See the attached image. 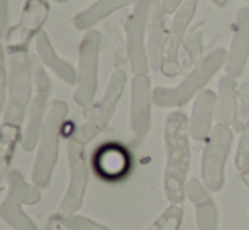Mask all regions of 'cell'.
<instances>
[{"instance_id": "obj_1", "label": "cell", "mask_w": 249, "mask_h": 230, "mask_svg": "<svg viewBox=\"0 0 249 230\" xmlns=\"http://www.w3.org/2000/svg\"><path fill=\"white\" fill-rule=\"evenodd\" d=\"M190 132L188 117L181 110H173L164 120L163 144H164V195L173 205H181L185 200L187 176L192 163Z\"/></svg>"}, {"instance_id": "obj_2", "label": "cell", "mask_w": 249, "mask_h": 230, "mask_svg": "<svg viewBox=\"0 0 249 230\" xmlns=\"http://www.w3.org/2000/svg\"><path fill=\"white\" fill-rule=\"evenodd\" d=\"M227 58V49L215 48L205 54L197 66L183 78V82L177 86H156L153 90V102L156 107L161 109H178L190 102L194 97H197L213 76L219 73L220 68H224Z\"/></svg>"}, {"instance_id": "obj_3", "label": "cell", "mask_w": 249, "mask_h": 230, "mask_svg": "<svg viewBox=\"0 0 249 230\" xmlns=\"http://www.w3.org/2000/svg\"><path fill=\"white\" fill-rule=\"evenodd\" d=\"M66 117H68V103L63 100H54L44 118L33 171H31V181L39 188H46L51 181L54 166L58 163L59 139H61Z\"/></svg>"}, {"instance_id": "obj_4", "label": "cell", "mask_w": 249, "mask_h": 230, "mask_svg": "<svg viewBox=\"0 0 249 230\" xmlns=\"http://www.w3.org/2000/svg\"><path fill=\"white\" fill-rule=\"evenodd\" d=\"M9 76H7V103L3 122L22 125L27 117V109L33 100V65L27 51L9 54Z\"/></svg>"}, {"instance_id": "obj_5", "label": "cell", "mask_w": 249, "mask_h": 230, "mask_svg": "<svg viewBox=\"0 0 249 230\" xmlns=\"http://www.w3.org/2000/svg\"><path fill=\"white\" fill-rule=\"evenodd\" d=\"M102 34L95 29L85 31L78 46V68H76V88L73 93L75 103L83 110L85 118L92 114L99 90V61H100Z\"/></svg>"}, {"instance_id": "obj_6", "label": "cell", "mask_w": 249, "mask_h": 230, "mask_svg": "<svg viewBox=\"0 0 249 230\" xmlns=\"http://www.w3.org/2000/svg\"><path fill=\"white\" fill-rule=\"evenodd\" d=\"M39 201L41 188L34 183H27L19 169H10L7 174V195L0 203V218L14 230H37L22 207Z\"/></svg>"}, {"instance_id": "obj_7", "label": "cell", "mask_w": 249, "mask_h": 230, "mask_svg": "<svg viewBox=\"0 0 249 230\" xmlns=\"http://www.w3.org/2000/svg\"><path fill=\"white\" fill-rule=\"evenodd\" d=\"M125 85H127V75L124 69H115L108 78V83L105 86V92L102 95V99L93 105L92 114L85 118L82 125L73 132V137L76 141H80L82 144H89L95 137H99L102 132L105 131V127L108 125V122L112 120L117 105L121 102L122 95H124Z\"/></svg>"}, {"instance_id": "obj_8", "label": "cell", "mask_w": 249, "mask_h": 230, "mask_svg": "<svg viewBox=\"0 0 249 230\" xmlns=\"http://www.w3.org/2000/svg\"><path fill=\"white\" fill-rule=\"evenodd\" d=\"M31 65H33V78H34V95L27 109L26 125L22 131V139L20 146L26 152H31L37 148V142L43 131L44 118L50 110V97H51V80L46 73L44 65L39 61V58L31 56Z\"/></svg>"}, {"instance_id": "obj_9", "label": "cell", "mask_w": 249, "mask_h": 230, "mask_svg": "<svg viewBox=\"0 0 249 230\" xmlns=\"http://www.w3.org/2000/svg\"><path fill=\"white\" fill-rule=\"evenodd\" d=\"M66 154H68V171L70 181L65 195H63L59 207L56 210L54 218L65 220V218L75 215L80 210L85 198V191L89 186V164H87L85 144L76 141L73 135H70L68 144H66Z\"/></svg>"}, {"instance_id": "obj_10", "label": "cell", "mask_w": 249, "mask_h": 230, "mask_svg": "<svg viewBox=\"0 0 249 230\" xmlns=\"http://www.w3.org/2000/svg\"><path fill=\"white\" fill-rule=\"evenodd\" d=\"M234 142L229 125L215 124L205 141L202 154V181L210 191H220L226 181V163Z\"/></svg>"}, {"instance_id": "obj_11", "label": "cell", "mask_w": 249, "mask_h": 230, "mask_svg": "<svg viewBox=\"0 0 249 230\" xmlns=\"http://www.w3.org/2000/svg\"><path fill=\"white\" fill-rule=\"evenodd\" d=\"M151 0H139L132 5L124 24L125 54L132 75H148L151 69L148 58V19Z\"/></svg>"}, {"instance_id": "obj_12", "label": "cell", "mask_w": 249, "mask_h": 230, "mask_svg": "<svg viewBox=\"0 0 249 230\" xmlns=\"http://www.w3.org/2000/svg\"><path fill=\"white\" fill-rule=\"evenodd\" d=\"M198 0H183L180 9L173 14V20L170 24V29L164 37L163 49H161L160 71L168 78L178 76L183 68L180 61V49L187 37V31L190 22L197 14Z\"/></svg>"}, {"instance_id": "obj_13", "label": "cell", "mask_w": 249, "mask_h": 230, "mask_svg": "<svg viewBox=\"0 0 249 230\" xmlns=\"http://www.w3.org/2000/svg\"><path fill=\"white\" fill-rule=\"evenodd\" d=\"M50 16V0H26L20 10L19 20L10 26L3 46L7 54L22 53L29 49V43L43 31Z\"/></svg>"}, {"instance_id": "obj_14", "label": "cell", "mask_w": 249, "mask_h": 230, "mask_svg": "<svg viewBox=\"0 0 249 230\" xmlns=\"http://www.w3.org/2000/svg\"><path fill=\"white\" fill-rule=\"evenodd\" d=\"M153 86L148 75H136L131 82V110L129 129L134 142H141L151 129V107H153Z\"/></svg>"}, {"instance_id": "obj_15", "label": "cell", "mask_w": 249, "mask_h": 230, "mask_svg": "<svg viewBox=\"0 0 249 230\" xmlns=\"http://www.w3.org/2000/svg\"><path fill=\"white\" fill-rule=\"evenodd\" d=\"M249 59V7L243 5L237 9L232 24V39L226 58V75L239 78L244 73Z\"/></svg>"}, {"instance_id": "obj_16", "label": "cell", "mask_w": 249, "mask_h": 230, "mask_svg": "<svg viewBox=\"0 0 249 230\" xmlns=\"http://www.w3.org/2000/svg\"><path fill=\"white\" fill-rule=\"evenodd\" d=\"M209 191L210 190L198 178H190L187 181L185 195L195 207V220L198 230H217L219 227V210Z\"/></svg>"}, {"instance_id": "obj_17", "label": "cell", "mask_w": 249, "mask_h": 230, "mask_svg": "<svg viewBox=\"0 0 249 230\" xmlns=\"http://www.w3.org/2000/svg\"><path fill=\"white\" fill-rule=\"evenodd\" d=\"M215 105L217 95L212 90L205 88L195 97L192 115L188 118V132L194 141L203 142L210 135L215 120Z\"/></svg>"}, {"instance_id": "obj_18", "label": "cell", "mask_w": 249, "mask_h": 230, "mask_svg": "<svg viewBox=\"0 0 249 230\" xmlns=\"http://www.w3.org/2000/svg\"><path fill=\"white\" fill-rule=\"evenodd\" d=\"M34 46H36V54L39 58V61L44 65L46 69H51V73H54L61 82H65L66 85H76V68L68 63L66 59H63L56 53L54 46H53L50 36L46 34V31H41L34 39Z\"/></svg>"}, {"instance_id": "obj_19", "label": "cell", "mask_w": 249, "mask_h": 230, "mask_svg": "<svg viewBox=\"0 0 249 230\" xmlns=\"http://www.w3.org/2000/svg\"><path fill=\"white\" fill-rule=\"evenodd\" d=\"M166 12L163 10L161 0H151L149 19H148V58L149 66L158 71L161 61V49H163L164 37H166Z\"/></svg>"}, {"instance_id": "obj_20", "label": "cell", "mask_w": 249, "mask_h": 230, "mask_svg": "<svg viewBox=\"0 0 249 230\" xmlns=\"http://www.w3.org/2000/svg\"><path fill=\"white\" fill-rule=\"evenodd\" d=\"M138 2L139 0H97L92 5H89L87 9L80 10L73 16V26L78 31H90L117 10L134 5Z\"/></svg>"}, {"instance_id": "obj_21", "label": "cell", "mask_w": 249, "mask_h": 230, "mask_svg": "<svg viewBox=\"0 0 249 230\" xmlns=\"http://www.w3.org/2000/svg\"><path fill=\"white\" fill-rule=\"evenodd\" d=\"M239 117V100H237V82L234 76L224 75L219 80V93L215 105V124L232 125Z\"/></svg>"}, {"instance_id": "obj_22", "label": "cell", "mask_w": 249, "mask_h": 230, "mask_svg": "<svg viewBox=\"0 0 249 230\" xmlns=\"http://www.w3.org/2000/svg\"><path fill=\"white\" fill-rule=\"evenodd\" d=\"M20 139H22V131L19 125L7 124V122L0 125V188H2L3 180H7L10 161H12Z\"/></svg>"}, {"instance_id": "obj_23", "label": "cell", "mask_w": 249, "mask_h": 230, "mask_svg": "<svg viewBox=\"0 0 249 230\" xmlns=\"http://www.w3.org/2000/svg\"><path fill=\"white\" fill-rule=\"evenodd\" d=\"M202 49H203V34L202 31H192L190 34H187L183 43V61H181V68L185 69H194L195 66L202 59Z\"/></svg>"}, {"instance_id": "obj_24", "label": "cell", "mask_w": 249, "mask_h": 230, "mask_svg": "<svg viewBox=\"0 0 249 230\" xmlns=\"http://www.w3.org/2000/svg\"><path fill=\"white\" fill-rule=\"evenodd\" d=\"M183 222V207L171 203L156 220L151 224L148 230H180Z\"/></svg>"}, {"instance_id": "obj_25", "label": "cell", "mask_w": 249, "mask_h": 230, "mask_svg": "<svg viewBox=\"0 0 249 230\" xmlns=\"http://www.w3.org/2000/svg\"><path fill=\"white\" fill-rule=\"evenodd\" d=\"M236 169L241 174L249 173V118L246 120L243 132H241L239 144L236 152Z\"/></svg>"}, {"instance_id": "obj_26", "label": "cell", "mask_w": 249, "mask_h": 230, "mask_svg": "<svg viewBox=\"0 0 249 230\" xmlns=\"http://www.w3.org/2000/svg\"><path fill=\"white\" fill-rule=\"evenodd\" d=\"M100 166H102V169H104V173L119 174L125 166V158L117 149H108L100 158Z\"/></svg>"}, {"instance_id": "obj_27", "label": "cell", "mask_w": 249, "mask_h": 230, "mask_svg": "<svg viewBox=\"0 0 249 230\" xmlns=\"http://www.w3.org/2000/svg\"><path fill=\"white\" fill-rule=\"evenodd\" d=\"M63 224L65 230H110L99 222L92 220V218L82 217V215H71V217L59 220Z\"/></svg>"}, {"instance_id": "obj_28", "label": "cell", "mask_w": 249, "mask_h": 230, "mask_svg": "<svg viewBox=\"0 0 249 230\" xmlns=\"http://www.w3.org/2000/svg\"><path fill=\"white\" fill-rule=\"evenodd\" d=\"M5 53V46L0 41V114L5 110L7 103V76H9V68H7Z\"/></svg>"}, {"instance_id": "obj_29", "label": "cell", "mask_w": 249, "mask_h": 230, "mask_svg": "<svg viewBox=\"0 0 249 230\" xmlns=\"http://www.w3.org/2000/svg\"><path fill=\"white\" fill-rule=\"evenodd\" d=\"M10 29V0H0V41L5 39Z\"/></svg>"}, {"instance_id": "obj_30", "label": "cell", "mask_w": 249, "mask_h": 230, "mask_svg": "<svg viewBox=\"0 0 249 230\" xmlns=\"http://www.w3.org/2000/svg\"><path fill=\"white\" fill-rule=\"evenodd\" d=\"M237 100H239V115L243 118H249V82L237 86Z\"/></svg>"}, {"instance_id": "obj_31", "label": "cell", "mask_w": 249, "mask_h": 230, "mask_svg": "<svg viewBox=\"0 0 249 230\" xmlns=\"http://www.w3.org/2000/svg\"><path fill=\"white\" fill-rule=\"evenodd\" d=\"M181 2H183V0H161L163 10L166 12V16H173V14L180 9Z\"/></svg>"}, {"instance_id": "obj_32", "label": "cell", "mask_w": 249, "mask_h": 230, "mask_svg": "<svg viewBox=\"0 0 249 230\" xmlns=\"http://www.w3.org/2000/svg\"><path fill=\"white\" fill-rule=\"evenodd\" d=\"M48 230H65V229H63V224L58 222V218H53L50 225H48Z\"/></svg>"}, {"instance_id": "obj_33", "label": "cell", "mask_w": 249, "mask_h": 230, "mask_svg": "<svg viewBox=\"0 0 249 230\" xmlns=\"http://www.w3.org/2000/svg\"><path fill=\"white\" fill-rule=\"evenodd\" d=\"M210 2H212L215 7H220V9H224V7H227L229 0H210Z\"/></svg>"}, {"instance_id": "obj_34", "label": "cell", "mask_w": 249, "mask_h": 230, "mask_svg": "<svg viewBox=\"0 0 249 230\" xmlns=\"http://www.w3.org/2000/svg\"><path fill=\"white\" fill-rule=\"evenodd\" d=\"M243 181H244V184H248V188H249V173L243 174Z\"/></svg>"}, {"instance_id": "obj_35", "label": "cell", "mask_w": 249, "mask_h": 230, "mask_svg": "<svg viewBox=\"0 0 249 230\" xmlns=\"http://www.w3.org/2000/svg\"><path fill=\"white\" fill-rule=\"evenodd\" d=\"M50 2H54V3H65V2H68V0H50Z\"/></svg>"}, {"instance_id": "obj_36", "label": "cell", "mask_w": 249, "mask_h": 230, "mask_svg": "<svg viewBox=\"0 0 249 230\" xmlns=\"http://www.w3.org/2000/svg\"><path fill=\"white\" fill-rule=\"evenodd\" d=\"M246 2H249V0H246Z\"/></svg>"}, {"instance_id": "obj_37", "label": "cell", "mask_w": 249, "mask_h": 230, "mask_svg": "<svg viewBox=\"0 0 249 230\" xmlns=\"http://www.w3.org/2000/svg\"><path fill=\"white\" fill-rule=\"evenodd\" d=\"M248 214H249V210H248Z\"/></svg>"}, {"instance_id": "obj_38", "label": "cell", "mask_w": 249, "mask_h": 230, "mask_svg": "<svg viewBox=\"0 0 249 230\" xmlns=\"http://www.w3.org/2000/svg\"><path fill=\"white\" fill-rule=\"evenodd\" d=\"M0 190H2V188H0Z\"/></svg>"}]
</instances>
